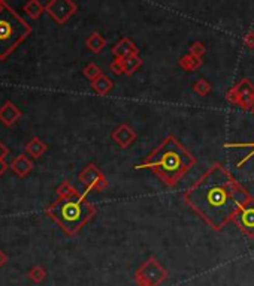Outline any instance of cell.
<instances>
[{"label":"cell","instance_id":"6","mask_svg":"<svg viewBox=\"0 0 254 286\" xmlns=\"http://www.w3.org/2000/svg\"><path fill=\"white\" fill-rule=\"evenodd\" d=\"M78 180L84 184L87 193L88 192H103L108 187V180L105 177V174L102 173V169L94 165V163H88L85 165V168H82V171L78 174Z\"/></svg>","mask_w":254,"mask_h":286},{"label":"cell","instance_id":"32","mask_svg":"<svg viewBox=\"0 0 254 286\" xmlns=\"http://www.w3.org/2000/svg\"><path fill=\"white\" fill-rule=\"evenodd\" d=\"M3 3H5V0H0V6H2Z\"/></svg>","mask_w":254,"mask_h":286},{"label":"cell","instance_id":"21","mask_svg":"<svg viewBox=\"0 0 254 286\" xmlns=\"http://www.w3.org/2000/svg\"><path fill=\"white\" fill-rule=\"evenodd\" d=\"M82 74H84V77L85 78H88L90 81H94V79H98L102 74V69L101 66H98L96 63H88L84 69H82Z\"/></svg>","mask_w":254,"mask_h":286},{"label":"cell","instance_id":"27","mask_svg":"<svg viewBox=\"0 0 254 286\" xmlns=\"http://www.w3.org/2000/svg\"><path fill=\"white\" fill-rule=\"evenodd\" d=\"M226 101H228L229 104L238 105V106H239V102H241V96H239V93H238V90H236L235 87H232V89L229 90L228 93H226Z\"/></svg>","mask_w":254,"mask_h":286},{"label":"cell","instance_id":"25","mask_svg":"<svg viewBox=\"0 0 254 286\" xmlns=\"http://www.w3.org/2000/svg\"><path fill=\"white\" fill-rule=\"evenodd\" d=\"M109 69H111V72L115 74V75H121V74H124L123 59H115V60H112L111 65H109Z\"/></svg>","mask_w":254,"mask_h":286},{"label":"cell","instance_id":"8","mask_svg":"<svg viewBox=\"0 0 254 286\" xmlns=\"http://www.w3.org/2000/svg\"><path fill=\"white\" fill-rule=\"evenodd\" d=\"M236 226L250 238L254 237V198L250 196L233 217Z\"/></svg>","mask_w":254,"mask_h":286},{"label":"cell","instance_id":"26","mask_svg":"<svg viewBox=\"0 0 254 286\" xmlns=\"http://www.w3.org/2000/svg\"><path fill=\"white\" fill-rule=\"evenodd\" d=\"M190 54H193V55H198V57H202L203 54L206 52V47L203 45L201 41H196V42H193L192 45H190Z\"/></svg>","mask_w":254,"mask_h":286},{"label":"cell","instance_id":"30","mask_svg":"<svg viewBox=\"0 0 254 286\" xmlns=\"http://www.w3.org/2000/svg\"><path fill=\"white\" fill-rule=\"evenodd\" d=\"M9 165L6 163V160H0V176H3L6 171H8Z\"/></svg>","mask_w":254,"mask_h":286},{"label":"cell","instance_id":"10","mask_svg":"<svg viewBox=\"0 0 254 286\" xmlns=\"http://www.w3.org/2000/svg\"><path fill=\"white\" fill-rule=\"evenodd\" d=\"M21 117H23L21 109L14 102L8 101V102H5V104L0 106V122H2V125L11 128L17 122H20Z\"/></svg>","mask_w":254,"mask_h":286},{"label":"cell","instance_id":"23","mask_svg":"<svg viewBox=\"0 0 254 286\" xmlns=\"http://www.w3.org/2000/svg\"><path fill=\"white\" fill-rule=\"evenodd\" d=\"M28 277H30L35 283H41V282L47 277V273H45V270H44L42 267L36 265V267H33V268L28 271Z\"/></svg>","mask_w":254,"mask_h":286},{"label":"cell","instance_id":"17","mask_svg":"<svg viewBox=\"0 0 254 286\" xmlns=\"http://www.w3.org/2000/svg\"><path fill=\"white\" fill-rule=\"evenodd\" d=\"M23 11L31 20H38L45 12V6L39 0H28L27 3H24Z\"/></svg>","mask_w":254,"mask_h":286},{"label":"cell","instance_id":"9","mask_svg":"<svg viewBox=\"0 0 254 286\" xmlns=\"http://www.w3.org/2000/svg\"><path fill=\"white\" fill-rule=\"evenodd\" d=\"M111 138H112L121 149H129V147L136 141L138 133H136V130L132 129L129 125L123 123V125H120L118 128H115V129L112 130Z\"/></svg>","mask_w":254,"mask_h":286},{"label":"cell","instance_id":"16","mask_svg":"<svg viewBox=\"0 0 254 286\" xmlns=\"http://www.w3.org/2000/svg\"><path fill=\"white\" fill-rule=\"evenodd\" d=\"M90 85H91V89H93L98 95L105 96V95H108V93L112 90V87H114V81L109 78V77H106V75H101L98 79L91 81Z\"/></svg>","mask_w":254,"mask_h":286},{"label":"cell","instance_id":"24","mask_svg":"<svg viewBox=\"0 0 254 286\" xmlns=\"http://www.w3.org/2000/svg\"><path fill=\"white\" fill-rule=\"evenodd\" d=\"M226 147H250V149H251V152H250L247 156L244 157L242 160L238 162V166H242L248 159H251V157L254 156V142H245V144H226Z\"/></svg>","mask_w":254,"mask_h":286},{"label":"cell","instance_id":"33","mask_svg":"<svg viewBox=\"0 0 254 286\" xmlns=\"http://www.w3.org/2000/svg\"><path fill=\"white\" fill-rule=\"evenodd\" d=\"M251 111H253V116H254V106H253V109H251Z\"/></svg>","mask_w":254,"mask_h":286},{"label":"cell","instance_id":"5","mask_svg":"<svg viewBox=\"0 0 254 286\" xmlns=\"http://www.w3.org/2000/svg\"><path fill=\"white\" fill-rule=\"evenodd\" d=\"M168 273L163 265L154 256L145 261L135 273V280L139 286H158L165 279Z\"/></svg>","mask_w":254,"mask_h":286},{"label":"cell","instance_id":"1","mask_svg":"<svg viewBox=\"0 0 254 286\" xmlns=\"http://www.w3.org/2000/svg\"><path fill=\"white\" fill-rule=\"evenodd\" d=\"M250 196L232 173L215 162L184 192L182 199L214 231H221Z\"/></svg>","mask_w":254,"mask_h":286},{"label":"cell","instance_id":"19","mask_svg":"<svg viewBox=\"0 0 254 286\" xmlns=\"http://www.w3.org/2000/svg\"><path fill=\"white\" fill-rule=\"evenodd\" d=\"M55 192H57V196H58V198H69V196H74L75 193H78L75 186L71 182H68V180L60 183L58 187L55 189Z\"/></svg>","mask_w":254,"mask_h":286},{"label":"cell","instance_id":"7","mask_svg":"<svg viewBox=\"0 0 254 286\" xmlns=\"http://www.w3.org/2000/svg\"><path fill=\"white\" fill-rule=\"evenodd\" d=\"M78 11L74 0H50L45 6V12L57 24H65Z\"/></svg>","mask_w":254,"mask_h":286},{"label":"cell","instance_id":"31","mask_svg":"<svg viewBox=\"0 0 254 286\" xmlns=\"http://www.w3.org/2000/svg\"><path fill=\"white\" fill-rule=\"evenodd\" d=\"M6 261H8V256H6V253L0 250V267H2V265H3V264L6 262Z\"/></svg>","mask_w":254,"mask_h":286},{"label":"cell","instance_id":"3","mask_svg":"<svg viewBox=\"0 0 254 286\" xmlns=\"http://www.w3.org/2000/svg\"><path fill=\"white\" fill-rule=\"evenodd\" d=\"M45 211L66 234L75 235L93 219L96 207L87 199V193L78 192L69 198H57Z\"/></svg>","mask_w":254,"mask_h":286},{"label":"cell","instance_id":"15","mask_svg":"<svg viewBox=\"0 0 254 286\" xmlns=\"http://www.w3.org/2000/svg\"><path fill=\"white\" fill-rule=\"evenodd\" d=\"M85 45L87 48L94 54H99L102 50L106 47V39L102 36L99 32H93L87 39H85Z\"/></svg>","mask_w":254,"mask_h":286},{"label":"cell","instance_id":"2","mask_svg":"<svg viewBox=\"0 0 254 286\" xmlns=\"http://www.w3.org/2000/svg\"><path fill=\"white\" fill-rule=\"evenodd\" d=\"M195 165L196 157L174 135H169L135 169H150L166 186L174 187Z\"/></svg>","mask_w":254,"mask_h":286},{"label":"cell","instance_id":"4","mask_svg":"<svg viewBox=\"0 0 254 286\" xmlns=\"http://www.w3.org/2000/svg\"><path fill=\"white\" fill-rule=\"evenodd\" d=\"M31 33V26L6 2L0 6V60L8 59Z\"/></svg>","mask_w":254,"mask_h":286},{"label":"cell","instance_id":"28","mask_svg":"<svg viewBox=\"0 0 254 286\" xmlns=\"http://www.w3.org/2000/svg\"><path fill=\"white\" fill-rule=\"evenodd\" d=\"M244 45L247 47V48H250V50H254V32H247L245 33V36H244Z\"/></svg>","mask_w":254,"mask_h":286},{"label":"cell","instance_id":"18","mask_svg":"<svg viewBox=\"0 0 254 286\" xmlns=\"http://www.w3.org/2000/svg\"><path fill=\"white\" fill-rule=\"evenodd\" d=\"M142 66V60L139 55H130L127 59H123V68H124V74L126 75H133L139 68Z\"/></svg>","mask_w":254,"mask_h":286},{"label":"cell","instance_id":"22","mask_svg":"<svg viewBox=\"0 0 254 286\" xmlns=\"http://www.w3.org/2000/svg\"><path fill=\"white\" fill-rule=\"evenodd\" d=\"M235 89L238 90V93H239V95H244V93L254 95V84L248 78L241 79V81H239V82L235 85Z\"/></svg>","mask_w":254,"mask_h":286},{"label":"cell","instance_id":"20","mask_svg":"<svg viewBox=\"0 0 254 286\" xmlns=\"http://www.w3.org/2000/svg\"><path fill=\"white\" fill-rule=\"evenodd\" d=\"M211 90H212V84H211L209 81H206V79H198V81L193 84V92L198 93L199 96H206V95H209Z\"/></svg>","mask_w":254,"mask_h":286},{"label":"cell","instance_id":"12","mask_svg":"<svg viewBox=\"0 0 254 286\" xmlns=\"http://www.w3.org/2000/svg\"><path fill=\"white\" fill-rule=\"evenodd\" d=\"M9 168L21 179H24L25 176L33 169V162L31 159L25 155H20V156L14 157L12 162L9 163Z\"/></svg>","mask_w":254,"mask_h":286},{"label":"cell","instance_id":"13","mask_svg":"<svg viewBox=\"0 0 254 286\" xmlns=\"http://www.w3.org/2000/svg\"><path fill=\"white\" fill-rule=\"evenodd\" d=\"M25 153L28 156H31L33 159H39L41 156H44V153L48 150V146L38 136L31 138L27 144L24 146Z\"/></svg>","mask_w":254,"mask_h":286},{"label":"cell","instance_id":"29","mask_svg":"<svg viewBox=\"0 0 254 286\" xmlns=\"http://www.w3.org/2000/svg\"><path fill=\"white\" fill-rule=\"evenodd\" d=\"M8 155H9V149L3 142H0V160H5Z\"/></svg>","mask_w":254,"mask_h":286},{"label":"cell","instance_id":"14","mask_svg":"<svg viewBox=\"0 0 254 286\" xmlns=\"http://www.w3.org/2000/svg\"><path fill=\"white\" fill-rule=\"evenodd\" d=\"M178 66L187 72H192V71H196L202 66V57H198V55H193V54H185L182 55L179 60H178Z\"/></svg>","mask_w":254,"mask_h":286},{"label":"cell","instance_id":"11","mask_svg":"<svg viewBox=\"0 0 254 286\" xmlns=\"http://www.w3.org/2000/svg\"><path fill=\"white\" fill-rule=\"evenodd\" d=\"M112 54L115 55V59H127L130 55H138L139 48L136 47V44L129 39V38H121L114 47H112Z\"/></svg>","mask_w":254,"mask_h":286}]
</instances>
